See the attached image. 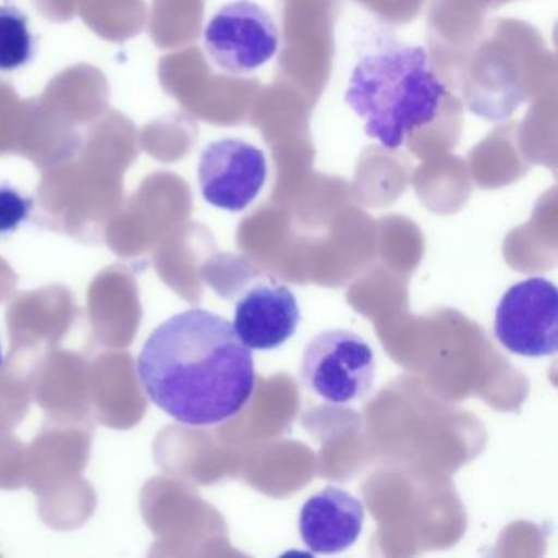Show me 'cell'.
I'll list each match as a JSON object with an SVG mask.
<instances>
[{
  "mask_svg": "<svg viewBox=\"0 0 558 558\" xmlns=\"http://www.w3.org/2000/svg\"><path fill=\"white\" fill-rule=\"evenodd\" d=\"M4 365V352H2V344H0V368Z\"/></svg>",
  "mask_w": 558,
  "mask_h": 558,
  "instance_id": "8fae6325",
  "label": "cell"
},
{
  "mask_svg": "<svg viewBox=\"0 0 558 558\" xmlns=\"http://www.w3.org/2000/svg\"><path fill=\"white\" fill-rule=\"evenodd\" d=\"M279 45V28L272 15L253 0L225 4L204 31L208 58L231 76L256 73L276 57Z\"/></svg>",
  "mask_w": 558,
  "mask_h": 558,
  "instance_id": "277c9868",
  "label": "cell"
},
{
  "mask_svg": "<svg viewBox=\"0 0 558 558\" xmlns=\"http://www.w3.org/2000/svg\"><path fill=\"white\" fill-rule=\"evenodd\" d=\"M136 374L159 410L192 427L236 416L256 388L253 351L227 318L204 308L162 322L146 339Z\"/></svg>",
  "mask_w": 558,
  "mask_h": 558,
  "instance_id": "6da1fadb",
  "label": "cell"
},
{
  "mask_svg": "<svg viewBox=\"0 0 558 558\" xmlns=\"http://www.w3.org/2000/svg\"><path fill=\"white\" fill-rule=\"evenodd\" d=\"M34 201L11 184H0V238L14 234L31 220Z\"/></svg>",
  "mask_w": 558,
  "mask_h": 558,
  "instance_id": "30bf717a",
  "label": "cell"
},
{
  "mask_svg": "<svg viewBox=\"0 0 558 558\" xmlns=\"http://www.w3.org/2000/svg\"><path fill=\"white\" fill-rule=\"evenodd\" d=\"M300 322L302 310L295 293L267 277L238 300L231 325L251 351H274L295 335Z\"/></svg>",
  "mask_w": 558,
  "mask_h": 558,
  "instance_id": "52a82bcc",
  "label": "cell"
},
{
  "mask_svg": "<svg viewBox=\"0 0 558 558\" xmlns=\"http://www.w3.org/2000/svg\"><path fill=\"white\" fill-rule=\"evenodd\" d=\"M372 345L349 329H328L306 344L302 357L306 390L331 404H352L367 398L374 387Z\"/></svg>",
  "mask_w": 558,
  "mask_h": 558,
  "instance_id": "3957f363",
  "label": "cell"
},
{
  "mask_svg": "<svg viewBox=\"0 0 558 558\" xmlns=\"http://www.w3.org/2000/svg\"><path fill=\"white\" fill-rule=\"evenodd\" d=\"M446 97L429 53L423 47H397L359 60L344 100L364 120L371 138L400 149L408 136L436 120Z\"/></svg>",
  "mask_w": 558,
  "mask_h": 558,
  "instance_id": "7a4b0ae2",
  "label": "cell"
},
{
  "mask_svg": "<svg viewBox=\"0 0 558 558\" xmlns=\"http://www.w3.org/2000/svg\"><path fill=\"white\" fill-rule=\"evenodd\" d=\"M35 57V37L27 14L14 5H0V71L12 73Z\"/></svg>",
  "mask_w": 558,
  "mask_h": 558,
  "instance_id": "9c48e42d",
  "label": "cell"
},
{
  "mask_svg": "<svg viewBox=\"0 0 558 558\" xmlns=\"http://www.w3.org/2000/svg\"><path fill=\"white\" fill-rule=\"evenodd\" d=\"M499 344L524 357H547L558 348V292L550 280L515 283L499 300L495 316Z\"/></svg>",
  "mask_w": 558,
  "mask_h": 558,
  "instance_id": "5b68a950",
  "label": "cell"
},
{
  "mask_svg": "<svg viewBox=\"0 0 558 558\" xmlns=\"http://www.w3.org/2000/svg\"><path fill=\"white\" fill-rule=\"evenodd\" d=\"M364 505L338 486H326L306 499L300 512V535L313 554H339L361 537Z\"/></svg>",
  "mask_w": 558,
  "mask_h": 558,
  "instance_id": "ba28073f",
  "label": "cell"
},
{
  "mask_svg": "<svg viewBox=\"0 0 558 558\" xmlns=\"http://www.w3.org/2000/svg\"><path fill=\"white\" fill-rule=\"evenodd\" d=\"M267 181V158L263 149L240 138L211 142L198 161L202 197L220 210H246L263 192Z\"/></svg>",
  "mask_w": 558,
  "mask_h": 558,
  "instance_id": "8992f818",
  "label": "cell"
}]
</instances>
